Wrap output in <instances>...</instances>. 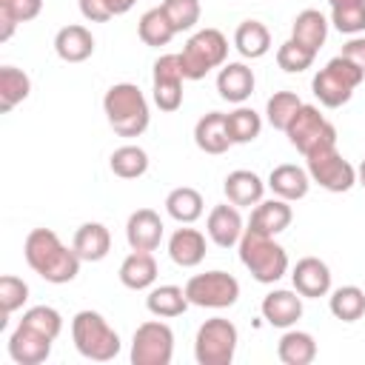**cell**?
<instances>
[{"mask_svg":"<svg viewBox=\"0 0 365 365\" xmlns=\"http://www.w3.org/2000/svg\"><path fill=\"white\" fill-rule=\"evenodd\" d=\"M23 257L29 262V268L43 277L51 285H63L71 282L80 274V257L74 251V245H63L60 237L51 228H34L29 231L26 242H23Z\"/></svg>","mask_w":365,"mask_h":365,"instance_id":"1","label":"cell"},{"mask_svg":"<svg viewBox=\"0 0 365 365\" xmlns=\"http://www.w3.org/2000/svg\"><path fill=\"white\" fill-rule=\"evenodd\" d=\"M237 248H240V262L248 268V274L257 282L271 285L288 274V254L271 234L245 228Z\"/></svg>","mask_w":365,"mask_h":365,"instance_id":"2","label":"cell"},{"mask_svg":"<svg viewBox=\"0 0 365 365\" xmlns=\"http://www.w3.org/2000/svg\"><path fill=\"white\" fill-rule=\"evenodd\" d=\"M103 111L120 137H140L151 120L148 100L134 83H114L103 97Z\"/></svg>","mask_w":365,"mask_h":365,"instance_id":"3","label":"cell"},{"mask_svg":"<svg viewBox=\"0 0 365 365\" xmlns=\"http://www.w3.org/2000/svg\"><path fill=\"white\" fill-rule=\"evenodd\" d=\"M71 339L80 356L91 362H108L120 354V334L106 322L103 314L86 308L71 319Z\"/></svg>","mask_w":365,"mask_h":365,"instance_id":"4","label":"cell"},{"mask_svg":"<svg viewBox=\"0 0 365 365\" xmlns=\"http://www.w3.org/2000/svg\"><path fill=\"white\" fill-rule=\"evenodd\" d=\"M365 80V71L359 66H354L348 57L336 54L334 60H328L311 80V88H314V97L325 106V108H339L345 106L356 86Z\"/></svg>","mask_w":365,"mask_h":365,"instance_id":"5","label":"cell"},{"mask_svg":"<svg viewBox=\"0 0 365 365\" xmlns=\"http://www.w3.org/2000/svg\"><path fill=\"white\" fill-rule=\"evenodd\" d=\"M225 60H228V40L220 29L194 31L180 51V66L185 80H202L211 68L225 66Z\"/></svg>","mask_w":365,"mask_h":365,"instance_id":"6","label":"cell"},{"mask_svg":"<svg viewBox=\"0 0 365 365\" xmlns=\"http://www.w3.org/2000/svg\"><path fill=\"white\" fill-rule=\"evenodd\" d=\"M285 137H288V143L302 157H311L317 151H325V148H334L336 145V128L319 114L317 106H305V103L299 106V111L288 123Z\"/></svg>","mask_w":365,"mask_h":365,"instance_id":"7","label":"cell"},{"mask_svg":"<svg viewBox=\"0 0 365 365\" xmlns=\"http://www.w3.org/2000/svg\"><path fill=\"white\" fill-rule=\"evenodd\" d=\"M237 325L225 317H211L197 328L194 336V359L200 365H231L237 354Z\"/></svg>","mask_w":365,"mask_h":365,"instance_id":"8","label":"cell"},{"mask_svg":"<svg viewBox=\"0 0 365 365\" xmlns=\"http://www.w3.org/2000/svg\"><path fill=\"white\" fill-rule=\"evenodd\" d=\"M185 297L191 305L200 308H231L240 299V282L225 271L194 274L185 282Z\"/></svg>","mask_w":365,"mask_h":365,"instance_id":"9","label":"cell"},{"mask_svg":"<svg viewBox=\"0 0 365 365\" xmlns=\"http://www.w3.org/2000/svg\"><path fill=\"white\" fill-rule=\"evenodd\" d=\"M174 356V331L160 322L148 319L137 325L131 339V365H171Z\"/></svg>","mask_w":365,"mask_h":365,"instance_id":"10","label":"cell"},{"mask_svg":"<svg viewBox=\"0 0 365 365\" xmlns=\"http://www.w3.org/2000/svg\"><path fill=\"white\" fill-rule=\"evenodd\" d=\"M305 168H308L311 182H317L319 188H325L331 194H345L356 182V168L336 151V145L305 157Z\"/></svg>","mask_w":365,"mask_h":365,"instance_id":"11","label":"cell"},{"mask_svg":"<svg viewBox=\"0 0 365 365\" xmlns=\"http://www.w3.org/2000/svg\"><path fill=\"white\" fill-rule=\"evenodd\" d=\"M182 66H180V54H163L154 60V77H151V91H154V103L160 111H177L182 106Z\"/></svg>","mask_w":365,"mask_h":365,"instance_id":"12","label":"cell"},{"mask_svg":"<svg viewBox=\"0 0 365 365\" xmlns=\"http://www.w3.org/2000/svg\"><path fill=\"white\" fill-rule=\"evenodd\" d=\"M51 342H54L51 336L40 334V331H34V328H29L23 322H17V328L9 336V356L17 365H40L51 354Z\"/></svg>","mask_w":365,"mask_h":365,"instance_id":"13","label":"cell"},{"mask_svg":"<svg viewBox=\"0 0 365 365\" xmlns=\"http://www.w3.org/2000/svg\"><path fill=\"white\" fill-rule=\"evenodd\" d=\"M205 231H208V240L220 248H231L240 242L242 237V217H240V208L231 202H222V205H214L208 211V220H205Z\"/></svg>","mask_w":365,"mask_h":365,"instance_id":"14","label":"cell"},{"mask_svg":"<svg viewBox=\"0 0 365 365\" xmlns=\"http://www.w3.org/2000/svg\"><path fill=\"white\" fill-rule=\"evenodd\" d=\"M125 240L131 251H154L163 242V220L151 208H137L125 222Z\"/></svg>","mask_w":365,"mask_h":365,"instance_id":"15","label":"cell"},{"mask_svg":"<svg viewBox=\"0 0 365 365\" xmlns=\"http://www.w3.org/2000/svg\"><path fill=\"white\" fill-rule=\"evenodd\" d=\"M294 291H299L308 299L325 297L331 291V268L319 257H302L291 271Z\"/></svg>","mask_w":365,"mask_h":365,"instance_id":"16","label":"cell"},{"mask_svg":"<svg viewBox=\"0 0 365 365\" xmlns=\"http://www.w3.org/2000/svg\"><path fill=\"white\" fill-rule=\"evenodd\" d=\"M262 319L274 328H291L299 317H302V294L299 291H271L262 297Z\"/></svg>","mask_w":365,"mask_h":365,"instance_id":"17","label":"cell"},{"mask_svg":"<svg viewBox=\"0 0 365 365\" xmlns=\"http://www.w3.org/2000/svg\"><path fill=\"white\" fill-rule=\"evenodd\" d=\"M194 143L205 154H225L234 143L228 137V120L222 111H208L194 125Z\"/></svg>","mask_w":365,"mask_h":365,"instance_id":"18","label":"cell"},{"mask_svg":"<svg viewBox=\"0 0 365 365\" xmlns=\"http://www.w3.org/2000/svg\"><path fill=\"white\" fill-rule=\"evenodd\" d=\"M205 234L197 231V228H177L171 237H168V257L174 265L180 268H194L205 259Z\"/></svg>","mask_w":365,"mask_h":365,"instance_id":"19","label":"cell"},{"mask_svg":"<svg viewBox=\"0 0 365 365\" xmlns=\"http://www.w3.org/2000/svg\"><path fill=\"white\" fill-rule=\"evenodd\" d=\"M265 185L274 191V197H282V200L294 202V200H302L308 194L311 177H308V168H299L294 163H282V165L271 168Z\"/></svg>","mask_w":365,"mask_h":365,"instance_id":"20","label":"cell"},{"mask_svg":"<svg viewBox=\"0 0 365 365\" xmlns=\"http://www.w3.org/2000/svg\"><path fill=\"white\" fill-rule=\"evenodd\" d=\"M54 51L60 60L66 63H83L94 54V37L86 26L80 23H71V26H63L57 34H54Z\"/></svg>","mask_w":365,"mask_h":365,"instance_id":"21","label":"cell"},{"mask_svg":"<svg viewBox=\"0 0 365 365\" xmlns=\"http://www.w3.org/2000/svg\"><path fill=\"white\" fill-rule=\"evenodd\" d=\"M254 71L245 63H225L217 74V91L228 103H245L254 94Z\"/></svg>","mask_w":365,"mask_h":365,"instance_id":"22","label":"cell"},{"mask_svg":"<svg viewBox=\"0 0 365 365\" xmlns=\"http://www.w3.org/2000/svg\"><path fill=\"white\" fill-rule=\"evenodd\" d=\"M291 220H294V211H291L288 200L274 197V200H259V202H257V208L251 211L248 228L277 237V234H282V231L291 225Z\"/></svg>","mask_w":365,"mask_h":365,"instance_id":"23","label":"cell"},{"mask_svg":"<svg viewBox=\"0 0 365 365\" xmlns=\"http://www.w3.org/2000/svg\"><path fill=\"white\" fill-rule=\"evenodd\" d=\"M222 191L228 197V202H234L237 208H251L262 200L265 194V182L259 180V174L248 171V168H237L225 177L222 182Z\"/></svg>","mask_w":365,"mask_h":365,"instance_id":"24","label":"cell"},{"mask_svg":"<svg viewBox=\"0 0 365 365\" xmlns=\"http://www.w3.org/2000/svg\"><path fill=\"white\" fill-rule=\"evenodd\" d=\"M291 40L317 54L325 46V40H328V20H325V14L319 9L299 11L294 17V26H291Z\"/></svg>","mask_w":365,"mask_h":365,"instance_id":"25","label":"cell"},{"mask_svg":"<svg viewBox=\"0 0 365 365\" xmlns=\"http://www.w3.org/2000/svg\"><path fill=\"white\" fill-rule=\"evenodd\" d=\"M74 251L83 262H100L111 251V234L103 222H83L74 231Z\"/></svg>","mask_w":365,"mask_h":365,"instance_id":"26","label":"cell"},{"mask_svg":"<svg viewBox=\"0 0 365 365\" xmlns=\"http://www.w3.org/2000/svg\"><path fill=\"white\" fill-rule=\"evenodd\" d=\"M157 279V259L151 257V251H131L123 262H120V282L131 291H145L151 288Z\"/></svg>","mask_w":365,"mask_h":365,"instance_id":"27","label":"cell"},{"mask_svg":"<svg viewBox=\"0 0 365 365\" xmlns=\"http://www.w3.org/2000/svg\"><path fill=\"white\" fill-rule=\"evenodd\" d=\"M234 48L242 57L257 60V57L268 54V48H271V31L259 20H242L237 26V31H234Z\"/></svg>","mask_w":365,"mask_h":365,"instance_id":"28","label":"cell"},{"mask_svg":"<svg viewBox=\"0 0 365 365\" xmlns=\"http://www.w3.org/2000/svg\"><path fill=\"white\" fill-rule=\"evenodd\" d=\"M277 356L285 365H308L317 359V342L308 331H285L277 342Z\"/></svg>","mask_w":365,"mask_h":365,"instance_id":"29","label":"cell"},{"mask_svg":"<svg viewBox=\"0 0 365 365\" xmlns=\"http://www.w3.org/2000/svg\"><path fill=\"white\" fill-rule=\"evenodd\" d=\"M202 205H205L202 194L197 188H191V185H180V188L168 191V197H165L168 217L182 222V225H191L194 220H200L202 217Z\"/></svg>","mask_w":365,"mask_h":365,"instance_id":"30","label":"cell"},{"mask_svg":"<svg viewBox=\"0 0 365 365\" xmlns=\"http://www.w3.org/2000/svg\"><path fill=\"white\" fill-rule=\"evenodd\" d=\"M188 297H185V288L180 285H157L148 291L145 297V308L154 314V317H163V319H171V317H180L185 314L188 308Z\"/></svg>","mask_w":365,"mask_h":365,"instance_id":"31","label":"cell"},{"mask_svg":"<svg viewBox=\"0 0 365 365\" xmlns=\"http://www.w3.org/2000/svg\"><path fill=\"white\" fill-rule=\"evenodd\" d=\"M31 94V80L26 71L14 66H0V111L9 114L17 103H23Z\"/></svg>","mask_w":365,"mask_h":365,"instance_id":"32","label":"cell"},{"mask_svg":"<svg viewBox=\"0 0 365 365\" xmlns=\"http://www.w3.org/2000/svg\"><path fill=\"white\" fill-rule=\"evenodd\" d=\"M43 11V0H0V40L6 43L20 23L34 20Z\"/></svg>","mask_w":365,"mask_h":365,"instance_id":"33","label":"cell"},{"mask_svg":"<svg viewBox=\"0 0 365 365\" xmlns=\"http://www.w3.org/2000/svg\"><path fill=\"white\" fill-rule=\"evenodd\" d=\"M331 23L336 31L354 37L365 31V0H328Z\"/></svg>","mask_w":365,"mask_h":365,"instance_id":"34","label":"cell"},{"mask_svg":"<svg viewBox=\"0 0 365 365\" xmlns=\"http://www.w3.org/2000/svg\"><path fill=\"white\" fill-rule=\"evenodd\" d=\"M137 34H140V40H143L145 46L160 48V46H168L171 37H174L177 31H174L171 20L165 17L163 6H157V9H148V11L140 17V23H137Z\"/></svg>","mask_w":365,"mask_h":365,"instance_id":"35","label":"cell"},{"mask_svg":"<svg viewBox=\"0 0 365 365\" xmlns=\"http://www.w3.org/2000/svg\"><path fill=\"white\" fill-rule=\"evenodd\" d=\"M108 165L120 180H137L148 171V154L140 145H120L111 151Z\"/></svg>","mask_w":365,"mask_h":365,"instance_id":"36","label":"cell"},{"mask_svg":"<svg viewBox=\"0 0 365 365\" xmlns=\"http://www.w3.org/2000/svg\"><path fill=\"white\" fill-rule=\"evenodd\" d=\"M328 308L336 319L342 322H356L362 314H365V291L356 288V285H342L331 294L328 299Z\"/></svg>","mask_w":365,"mask_h":365,"instance_id":"37","label":"cell"},{"mask_svg":"<svg viewBox=\"0 0 365 365\" xmlns=\"http://www.w3.org/2000/svg\"><path fill=\"white\" fill-rule=\"evenodd\" d=\"M225 120H228V137L237 145L254 143L259 137V131H262V117L254 108H245V106H240L231 114H225Z\"/></svg>","mask_w":365,"mask_h":365,"instance_id":"38","label":"cell"},{"mask_svg":"<svg viewBox=\"0 0 365 365\" xmlns=\"http://www.w3.org/2000/svg\"><path fill=\"white\" fill-rule=\"evenodd\" d=\"M299 106H302V100L294 91H274L268 97V103H265V117H268L271 128L285 131L288 123L294 120V114L299 111Z\"/></svg>","mask_w":365,"mask_h":365,"instance_id":"39","label":"cell"},{"mask_svg":"<svg viewBox=\"0 0 365 365\" xmlns=\"http://www.w3.org/2000/svg\"><path fill=\"white\" fill-rule=\"evenodd\" d=\"M26 299H29V285H26L20 277H14V274L0 277V308H3L0 328H6V319H9L14 311H20V308L26 305Z\"/></svg>","mask_w":365,"mask_h":365,"instance_id":"40","label":"cell"},{"mask_svg":"<svg viewBox=\"0 0 365 365\" xmlns=\"http://www.w3.org/2000/svg\"><path fill=\"white\" fill-rule=\"evenodd\" d=\"M20 322L29 325V328H34V331H40V334H46V336H51V339H57L60 331H63V317L51 305H34V308H29Z\"/></svg>","mask_w":365,"mask_h":365,"instance_id":"41","label":"cell"},{"mask_svg":"<svg viewBox=\"0 0 365 365\" xmlns=\"http://www.w3.org/2000/svg\"><path fill=\"white\" fill-rule=\"evenodd\" d=\"M163 11L174 31H191L200 23V0H163Z\"/></svg>","mask_w":365,"mask_h":365,"instance_id":"42","label":"cell"},{"mask_svg":"<svg viewBox=\"0 0 365 365\" xmlns=\"http://www.w3.org/2000/svg\"><path fill=\"white\" fill-rule=\"evenodd\" d=\"M314 57H317L314 51L302 48V46H299V43H294L291 37L277 48V66H279L282 71H288V74H299V71L311 68Z\"/></svg>","mask_w":365,"mask_h":365,"instance_id":"43","label":"cell"},{"mask_svg":"<svg viewBox=\"0 0 365 365\" xmlns=\"http://www.w3.org/2000/svg\"><path fill=\"white\" fill-rule=\"evenodd\" d=\"M77 6H80V14H83L86 20H91V23H106V20L114 17V14L108 11L106 0H77Z\"/></svg>","mask_w":365,"mask_h":365,"instance_id":"44","label":"cell"},{"mask_svg":"<svg viewBox=\"0 0 365 365\" xmlns=\"http://www.w3.org/2000/svg\"><path fill=\"white\" fill-rule=\"evenodd\" d=\"M342 57H348L354 66H359L365 71V34H354L345 46H342Z\"/></svg>","mask_w":365,"mask_h":365,"instance_id":"45","label":"cell"},{"mask_svg":"<svg viewBox=\"0 0 365 365\" xmlns=\"http://www.w3.org/2000/svg\"><path fill=\"white\" fill-rule=\"evenodd\" d=\"M137 0H106V6H108V11L117 17V14H125L131 6H134Z\"/></svg>","mask_w":365,"mask_h":365,"instance_id":"46","label":"cell"},{"mask_svg":"<svg viewBox=\"0 0 365 365\" xmlns=\"http://www.w3.org/2000/svg\"><path fill=\"white\" fill-rule=\"evenodd\" d=\"M356 182L365 188V160H362V163H359V168H356Z\"/></svg>","mask_w":365,"mask_h":365,"instance_id":"47","label":"cell"}]
</instances>
